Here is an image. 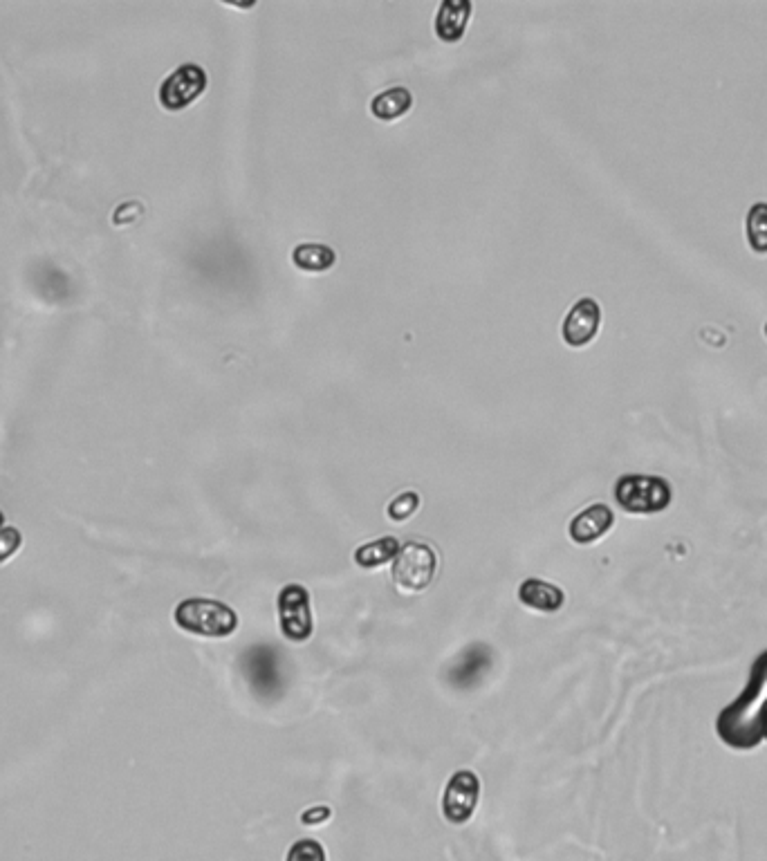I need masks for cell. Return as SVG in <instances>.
Segmentation results:
<instances>
[{
  "instance_id": "obj_1",
  "label": "cell",
  "mask_w": 767,
  "mask_h": 861,
  "mask_svg": "<svg viewBox=\"0 0 767 861\" xmlns=\"http://www.w3.org/2000/svg\"><path fill=\"white\" fill-rule=\"evenodd\" d=\"M767 709V651L756 657L750 680L732 705L718 714L716 734L727 747L750 752L763 743V716Z\"/></svg>"
},
{
  "instance_id": "obj_2",
  "label": "cell",
  "mask_w": 767,
  "mask_h": 861,
  "mask_svg": "<svg viewBox=\"0 0 767 861\" xmlns=\"http://www.w3.org/2000/svg\"><path fill=\"white\" fill-rule=\"evenodd\" d=\"M173 619L178 628L184 633L211 637V640H223L236 633L238 615L236 610L216 599L191 597L180 601L173 610Z\"/></svg>"
},
{
  "instance_id": "obj_3",
  "label": "cell",
  "mask_w": 767,
  "mask_h": 861,
  "mask_svg": "<svg viewBox=\"0 0 767 861\" xmlns=\"http://www.w3.org/2000/svg\"><path fill=\"white\" fill-rule=\"evenodd\" d=\"M615 503L626 514L651 516L660 514L673 501V487L667 478L626 474L615 483Z\"/></svg>"
},
{
  "instance_id": "obj_4",
  "label": "cell",
  "mask_w": 767,
  "mask_h": 861,
  "mask_svg": "<svg viewBox=\"0 0 767 861\" xmlns=\"http://www.w3.org/2000/svg\"><path fill=\"white\" fill-rule=\"evenodd\" d=\"M438 570V554L427 543L409 541L402 545L393 563V583L404 595H418L427 590Z\"/></svg>"
},
{
  "instance_id": "obj_5",
  "label": "cell",
  "mask_w": 767,
  "mask_h": 861,
  "mask_svg": "<svg viewBox=\"0 0 767 861\" xmlns=\"http://www.w3.org/2000/svg\"><path fill=\"white\" fill-rule=\"evenodd\" d=\"M243 673L249 687L258 698H279L283 693V669H281V653L270 644H254L249 646L243 655Z\"/></svg>"
},
{
  "instance_id": "obj_6",
  "label": "cell",
  "mask_w": 767,
  "mask_h": 861,
  "mask_svg": "<svg viewBox=\"0 0 767 861\" xmlns=\"http://www.w3.org/2000/svg\"><path fill=\"white\" fill-rule=\"evenodd\" d=\"M276 608H279V626L285 640L292 644L308 642L314 633L312 597L308 588L301 583H288L279 592Z\"/></svg>"
},
{
  "instance_id": "obj_7",
  "label": "cell",
  "mask_w": 767,
  "mask_h": 861,
  "mask_svg": "<svg viewBox=\"0 0 767 861\" xmlns=\"http://www.w3.org/2000/svg\"><path fill=\"white\" fill-rule=\"evenodd\" d=\"M207 81V72L200 66H196V63H184V66L173 70L169 77L162 81L157 99H160L162 108L178 113V110H184L198 97H202V92L207 90Z\"/></svg>"
},
{
  "instance_id": "obj_8",
  "label": "cell",
  "mask_w": 767,
  "mask_h": 861,
  "mask_svg": "<svg viewBox=\"0 0 767 861\" xmlns=\"http://www.w3.org/2000/svg\"><path fill=\"white\" fill-rule=\"evenodd\" d=\"M480 799V779L476 772L458 770L451 776L445 794H442V817L451 826H465L474 817Z\"/></svg>"
},
{
  "instance_id": "obj_9",
  "label": "cell",
  "mask_w": 767,
  "mask_h": 861,
  "mask_svg": "<svg viewBox=\"0 0 767 861\" xmlns=\"http://www.w3.org/2000/svg\"><path fill=\"white\" fill-rule=\"evenodd\" d=\"M602 328V305L595 299H579L566 314L561 326V337L570 348H584L597 337Z\"/></svg>"
},
{
  "instance_id": "obj_10",
  "label": "cell",
  "mask_w": 767,
  "mask_h": 861,
  "mask_svg": "<svg viewBox=\"0 0 767 861\" xmlns=\"http://www.w3.org/2000/svg\"><path fill=\"white\" fill-rule=\"evenodd\" d=\"M492 648L487 644H471L458 655V660L447 669V682L451 687L467 691L485 678L492 669Z\"/></svg>"
},
{
  "instance_id": "obj_11",
  "label": "cell",
  "mask_w": 767,
  "mask_h": 861,
  "mask_svg": "<svg viewBox=\"0 0 767 861\" xmlns=\"http://www.w3.org/2000/svg\"><path fill=\"white\" fill-rule=\"evenodd\" d=\"M613 525H615L613 509L604 503H595L572 518L568 534L577 545H590V543H597L602 536L611 532Z\"/></svg>"
},
{
  "instance_id": "obj_12",
  "label": "cell",
  "mask_w": 767,
  "mask_h": 861,
  "mask_svg": "<svg viewBox=\"0 0 767 861\" xmlns=\"http://www.w3.org/2000/svg\"><path fill=\"white\" fill-rule=\"evenodd\" d=\"M471 12H474V5L469 0H445L436 14V23H433L438 39L445 43H458L465 36Z\"/></svg>"
},
{
  "instance_id": "obj_13",
  "label": "cell",
  "mask_w": 767,
  "mask_h": 861,
  "mask_svg": "<svg viewBox=\"0 0 767 861\" xmlns=\"http://www.w3.org/2000/svg\"><path fill=\"white\" fill-rule=\"evenodd\" d=\"M519 599L537 613H557L566 604V592L543 579H525L519 588Z\"/></svg>"
},
{
  "instance_id": "obj_14",
  "label": "cell",
  "mask_w": 767,
  "mask_h": 861,
  "mask_svg": "<svg viewBox=\"0 0 767 861\" xmlns=\"http://www.w3.org/2000/svg\"><path fill=\"white\" fill-rule=\"evenodd\" d=\"M292 263L297 265L301 272L321 274V272H328V270H332V267H335L337 254H335V249L328 247V245L303 243L299 247H294Z\"/></svg>"
},
{
  "instance_id": "obj_15",
  "label": "cell",
  "mask_w": 767,
  "mask_h": 861,
  "mask_svg": "<svg viewBox=\"0 0 767 861\" xmlns=\"http://www.w3.org/2000/svg\"><path fill=\"white\" fill-rule=\"evenodd\" d=\"M411 106H413L411 92L402 86H395L380 92V95L371 101V113L377 119H382V122H395V119H400L409 113Z\"/></svg>"
},
{
  "instance_id": "obj_16",
  "label": "cell",
  "mask_w": 767,
  "mask_h": 861,
  "mask_svg": "<svg viewBox=\"0 0 767 861\" xmlns=\"http://www.w3.org/2000/svg\"><path fill=\"white\" fill-rule=\"evenodd\" d=\"M400 550H402V545H400V541L395 539V536H384V539H377V541L362 545V548H357L355 550V563L364 570L380 568L388 561H395Z\"/></svg>"
},
{
  "instance_id": "obj_17",
  "label": "cell",
  "mask_w": 767,
  "mask_h": 861,
  "mask_svg": "<svg viewBox=\"0 0 767 861\" xmlns=\"http://www.w3.org/2000/svg\"><path fill=\"white\" fill-rule=\"evenodd\" d=\"M745 234L752 252L761 256L767 254V202H756V205H752V209L747 211Z\"/></svg>"
},
{
  "instance_id": "obj_18",
  "label": "cell",
  "mask_w": 767,
  "mask_h": 861,
  "mask_svg": "<svg viewBox=\"0 0 767 861\" xmlns=\"http://www.w3.org/2000/svg\"><path fill=\"white\" fill-rule=\"evenodd\" d=\"M418 509H420V496L415 492H404V494L393 498L391 505H388V509H386V514L393 523H404V521H409V518L418 512Z\"/></svg>"
},
{
  "instance_id": "obj_19",
  "label": "cell",
  "mask_w": 767,
  "mask_h": 861,
  "mask_svg": "<svg viewBox=\"0 0 767 861\" xmlns=\"http://www.w3.org/2000/svg\"><path fill=\"white\" fill-rule=\"evenodd\" d=\"M21 545H23L21 532L12 525H5V516L0 512V563L12 559L14 554L21 550Z\"/></svg>"
},
{
  "instance_id": "obj_20",
  "label": "cell",
  "mask_w": 767,
  "mask_h": 861,
  "mask_svg": "<svg viewBox=\"0 0 767 861\" xmlns=\"http://www.w3.org/2000/svg\"><path fill=\"white\" fill-rule=\"evenodd\" d=\"M285 861H326V850H323L317 839H299L288 850V859Z\"/></svg>"
},
{
  "instance_id": "obj_21",
  "label": "cell",
  "mask_w": 767,
  "mask_h": 861,
  "mask_svg": "<svg viewBox=\"0 0 767 861\" xmlns=\"http://www.w3.org/2000/svg\"><path fill=\"white\" fill-rule=\"evenodd\" d=\"M330 817L332 810L328 805H314V808H308L301 814V823L303 826H321V823H326Z\"/></svg>"
},
{
  "instance_id": "obj_22",
  "label": "cell",
  "mask_w": 767,
  "mask_h": 861,
  "mask_svg": "<svg viewBox=\"0 0 767 861\" xmlns=\"http://www.w3.org/2000/svg\"><path fill=\"white\" fill-rule=\"evenodd\" d=\"M763 740H767V709H765V716H763Z\"/></svg>"
},
{
  "instance_id": "obj_23",
  "label": "cell",
  "mask_w": 767,
  "mask_h": 861,
  "mask_svg": "<svg viewBox=\"0 0 767 861\" xmlns=\"http://www.w3.org/2000/svg\"><path fill=\"white\" fill-rule=\"evenodd\" d=\"M765 337H767V323H765Z\"/></svg>"
}]
</instances>
